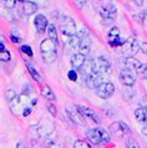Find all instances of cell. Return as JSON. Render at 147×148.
Wrapping results in <instances>:
<instances>
[{
	"mask_svg": "<svg viewBox=\"0 0 147 148\" xmlns=\"http://www.w3.org/2000/svg\"><path fill=\"white\" fill-rule=\"evenodd\" d=\"M9 103H10L11 112L16 114V116H19V114H23L25 108L32 106V98L30 97V95L21 93L20 96H16L13 101H10Z\"/></svg>",
	"mask_w": 147,
	"mask_h": 148,
	"instance_id": "6da1fadb",
	"label": "cell"
},
{
	"mask_svg": "<svg viewBox=\"0 0 147 148\" xmlns=\"http://www.w3.org/2000/svg\"><path fill=\"white\" fill-rule=\"evenodd\" d=\"M86 138L92 145H107L110 142V134L104 128H90L86 132Z\"/></svg>",
	"mask_w": 147,
	"mask_h": 148,
	"instance_id": "7a4b0ae2",
	"label": "cell"
},
{
	"mask_svg": "<svg viewBox=\"0 0 147 148\" xmlns=\"http://www.w3.org/2000/svg\"><path fill=\"white\" fill-rule=\"evenodd\" d=\"M92 67H93V72L96 73H101V75H106L111 71V64L107 57L105 56H97L92 60Z\"/></svg>",
	"mask_w": 147,
	"mask_h": 148,
	"instance_id": "3957f363",
	"label": "cell"
},
{
	"mask_svg": "<svg viewBox=\"0 0 147 148\" xmlns=\"http://www.w3.org/2000/svg\"><path fill=\"white\" fill-rule=\"evenodd\" d=\"M60 25H61V31L65 36L70 38V36L76 35V23L67 15H64L61 18V21H60Z\"/></svg>",
	"mask_w": 147,
	"mask_h": 148,
	"instance_id": "277c9868",
	"label": "cell"
},
{
	"mask_svg": "<svg viewBox=\"0 0 147 148\" xmlns=\"http://www.w3.org/2000/svg\"><path fill=\"white\" fill-rule=\"evenodd\" d=\"M32 130H35V132H36V134H38L39 137H47L49 134H51L52 132H54L55 126H54V123H52L51 121L43 120L40 123H38V125H36Z\"/></svg>",
	"mask_w": 147,
	"mask_h": 148,
	"instance_id": "5b68a950",
	"label": "cell"
},
{
	"mask_svg": "<svg viewBox=\"0 0 147 148\" xmlns=\"http://www.w3.org/2000/svg\"><path fill=\"white\" fill-rule=\"evenodd\" d=\"M107 42L110 46L112 47H117V46H124L126 40L121 39L120 36V29L117 26H112L110 29L109 34H107Z\"/></svg>",
	"mask_w": 147,
	"mask_h": 148,
	"instance_id": "8992f818",
	"label": "cell"
},
{
	"mask_svg": "<svg viewBox=\"0 0 147 148\" xmlns=\"http://www.w3.org/2000/svg\"><path fill=\"white\" fill-rule=\"evenodd\" d=\"M125 65H126V69L131 70V71H133V72L141 73V75H144V72L146 71V69H147V65L146 64H141L135 56H127L126 57Z\"/></svg>",
	"mask_w": 147,
	"mask_h": 148,
	"instance_id": "52a82bcc",
	"label": "cell"
},
{
	"mask_svg": "<svg viewBox=\"0 0 147 148\" xmlns=\"http://www.w3.org/2000/svg\"><path fill=\"white\" fill-rule=\"evenodd\" d=\"M117 9L113 4H105L104 6L100 8V15L106 23H112L116 19Z\"/></svg>",
	"mask_w": 147,
	"mask_h": 148,
	"instance_id": "ba28073f",
	"label": "cell"
},
{
	"mask_svg": "<svg viewBox=\"0 0 147 148\" xmlns=\"http://www.w3.org/2000/svg\"><path fill=\"white\" fill-rule=\"evenodd\" d=\"M110 132L117 138H122L126 134H131V131H130L128 126L124 122H113L110 126Z\"/></svg>",
	"mask_w": 147,
	"mask_h": 148,
	"instance_id": "9c48e42d",
	"label": "cell"
},
{
	"mask_svg": "<svg viewBox=\"0 0 147 148\" xmlns=\"http://www.w3.org/2000/svg\"><path fill=\"white\" fill-rule=\"evenodd\" d=\"M113 92H115V86H113L112 82H102L99 87L96 88V95L97 97L100 98H104V100H106V98H110L113 95Z\"/></svg>",
	"mask_w": 147,
	"mask_h": 148,
	"instance_id": "30bf717a",
	"label": "cell"
},
{
	"mask_svg": "<svg viewBox=\"0 0 147 148\" xmlns=\"http://www.w3.org/2000/svg\"><path fill=\"white\" fill-rule=\"evenodd\" d=\"M102 82H105V81H104V75H101V73L92 72L85 77V85H86V87H89V88L96 90Z\"/></svg>",
	"mask_w": 147,
	"mask_h": 148,
	"instance_id": "8fae6325",
	"label": "cell"
},
{
	"mask_svg": "<svg viewBox=\"0 0 147 148\" xmlns=\"http://www.w3.org/2000/svg\"><path fill=\"white\" fill-rule=\"evenodd\" d=\"M77 110L81 113V116L84 117L85 121H91L93 123H100V118L96 114L95 111H92L89 107H84V106H77Z\"/></svg>",
	"mask_w": 147,
	"mask_h": 148,
	"instance_id": "7c38bea8",
	"label": "cell"
},
{
	"mask_svg": "<svg viewBox=\"0 0 147 148\" xmlns=\"http://www.w3.org/2000/svg\"><path fill=\"white\" fill-rule=\"evenodd\" d=\"M66 113H67V117L72 121V123L79 125V126H84L85 125V120H84V117L81 116V113L79 112V110H77V106L66 108Z\"/></svg>",
	"mask_w": 147,
	"mask_h": 148,
	"instance_id": "4fadbf2b",
	"label": "cell"
},
{
	"mask_svg": "<svg viewBox=\"0 0 147 148\" xmlns=\"http://www.w3.org/2000/svg\"><path fill=\"white\" fill-rule=\"evenodd\" d=\"M120 81L122 82V85L128 86V87L133 86L135 82H136V77L133 75V71H131L128 69H124L120 72Z\"/></svg>",
	"mask_w": 147,
	"mask_h": 148,
	"instance_id": "5bb4252c",
	"label": "cell"
},
{
	"mask_svg": "<svg viewBox=\"0 0 147 148\" xmlns=\"http://www.w3.org/2000/svg\"><path fill=\"white\" fill-rule=\"evenodd\" d=\"M34 24H35V27H36V31L39 34H44L45 31L47 30L49 27V21H47V18L43 14H39L35 16V20H34Z\"/></svg>",
	"mask_w": 147,
	"mask_h": 148,
	"instance_id": "9a60e30c",
	"label": "cell"
},
{
	"mask_svg": "<svg viewBox=\"0 0 147 148\" xmlns=\"http://www.w3.org/2000/svg\"><path fill=\"white\" fill-rule=\"evenodd\" d=\"M85 61H86V56L82 55V54H75L71 56L70 59V62H71V66L74 67V70H80L82 67V65L85 64Z\"/></svg>",
	"mask_w": 147,
	"mask_h": 148,
	"instance_id": "2e32d148",
	"label": "cell"
},
{
	"mask_svg": "<svg viewBox=\"0 0 147 148\" xmlns=\"http://www.w3.org/2000/svg\"><path fill=\"white\" fill-rule=\"evenodd\" d=\"M91 39L89 38V35L84 36L81 39V42H80V46H79V50H80V54H82L85 56H87L90 54V50H91Z\"/></svg>",
	"mask_w": 147,
	"mask_h": 148,
	"instance_id": "e0dca14e",
	"label": "cell"
},
{
	"mask_svg": "<svg viewBox=\"0 0 147 148\" xmlns=\"http://www.w3.org/2000/svg\"><path fill=\"white\" fill-rule=\"evenodd\" d=\"M56 46H58V44H55L51 39H46V40H43L41 45H40V50H41V54L43 52L56 51Z\"/></svg>",
	"mask_w": 147,
	"mask_h": 148,
	"instance_id": "ac0fdd59",
	"label": "cell"
},
{
	"mask_svg": "<svg viewBox=\"0 0 147 148\" xmlns=\"http://www.w3.org/2000/svg\"><path fill=\"white\" fill-rule=\"evenodd\" d=\"M40 93H41V96L44 98H46L49 101H54L56 98L54 91H52L50 88V86H47V85H41V87H40Z\"/></svg>",
	"mask_w": 147,
	"mask_h": 148,
	"instance_id": "d6986e66",
	"label": "cell"
},
{
	"mask_svg": "<svg viewBox=\"0 0 147 148\" xmlns=\"http://www.w3.org/2000/svg\"><path fill=\"white\" fill-rule=\"evenodd\" d=\"M23 10H24V14H25L26 16L34 15L36 13V10H38V5L32 1H24Z\"/></svg>",
	"mask_w": 147,
	"mask_h": 148,
	"instance_id": "ffe728a7",
	"label": "cell"
},
{
	"mask_svg": "<svg viewBox=\"0 0 147 148\" xmlns=\"http://www.w3.org/2000/svg\"><path fill=\"white\" fill-rule=\"evenodd\" d=\"M135 118L141 123H147V107H145V106L138 107L135 111Z\"/></svg>",
	"mask_w": 147,
	"mask_h": 148,
	"instance_id": "44dd1931",
	"label": "cell"
},
{
	"mask_svg": "<svg viewBox=\"0 0 147 148\" xmlns=\"http://www.w3.org/2000/svg\"><path fill=\"white\" fill-rule=\"evenodd\" d=\"M56 57H58V54L56 51H50V52H43V60L45 64H54L56 61Z\"/></svg>",
	"mask_w": 147,
	"mask_h": 148,
	"instance_id": "7402d4cb",
	"label": "cell"
},
{
	"mask_svg": "<svg viewBox=\"0 0 147 148\" xmlns=\"http://www.w3.org/2000/svg\"><path fill=\"white\" fill-rule=\"evenodd\" d=\"M80 71L81 73L86 77L87 75H90V73H92L93 72V67H92V61H90V60H86L85 61V64L82 65V67L80 69Z\"/></svg>",
	"mask_w": 147,
	"mask_h": 148,
	"instance_id": "603a6c76",
	"label": "cell"
},
{
	"mask_svg": "<svg viewBox=\"0 0 147 148\" xmlns=\"http://www.w3.org/2000/svg\"><path fill=\"white\" fill-rule=\"evenodd\" d=\"M47 34H49V39H51L55 44L59 42V40H58V31H56V26L54 25V24H50V25H49Z\"/></svg>",
	"mask_w": 147,
	"mask_h": 148,
	"instance_id": "cb8c5ba5",
	"label": "cell"
},
{
	"mask_svg": "<svg viewBox=\"0 0 147 148\" xmlns=\"http://www.w3.org/2000/svg\"><path fill=\"white\" fill-rule=\"evenodd\" d=\"M26 69H27V71H29V73L31 75V77H32V79H34L35 81H38V82L41 81V77H40L39 72H38V70H36L34 66H32L31 64L26 62Z\"/></svg>",
	"mask_w": 147,
	"mask_h": 148,
	"instance_id": "d4e9b609",
	"label": "cell"
},
{
	"mask_svg": "<svg viewBox=\"0 0 147 148\" xmlns=\"http://www.w3.org/2000/svg\"><path fill=\"white\" fill-rule=\"evenodd\" d=\"M80 42H81V38H80V36L77 35V34L69 38V44H70V46L74 47V49L79 47V46H80Z\"/></svg>",
	"mask_w": 147,
	"mask_h": 148,
	"instance_id": "484cf974",
	"label": "cell"
},
{
	"mask_svg": "<svg viewBox=\"0 0 147 148\" xmlns=\"http://www.w3.org/2000/svg\"><path fill=\"white\" fill-rule=\"evenodd\" d=\"M74 148H92L91 145H89L86 141H82V139H77V141L74 143Z\"/></svg>",
	"mask_w": 147,
	"mask_h": 148,
	"instance_id": "4316f807",
	"label": "cell"
},
{
	"mask_svg": "<svg viewBox=\"0 0 147 148\" xmlns=\"http://www.w3.org/2000/svg\"><path fill=\"white\" fill-rule=\"evenodd\" d=\"M135 40H136V38L135 36H130V38L126 40V42H125V45L122 46V49H124V51H126V50H131V46H132V44L135 42Z\"/></svg>",
	"mask_w": 147,
	"mask_h": 148,
	"instance_id": "83f0119b",
	"label": "cell"
},
{
	"mask_svg": "<svg viewBox=\"0 0 147 148\" xmlns=\"http://www.w3.org/2000/svg\"><path fill=\"white\" fill-rule=\"evenodd\" d=\"M10 57H11L10 51H8V50H5V51H0V60H1L3 62H8V61L10 60Z\"/></svg>",
	"mask_w": 147,
	"mask_h": 148,
	"instance_id": "f1b7e54d",
	"label": "cell"
},
{
	"mask_svg": "<svg viewBox=\"0 0 147 148\" xmlns=\"http://www.w3.org/2000/svg\"><path fill=\"white\" fill-rule=\"evenodd\" d=\"M126 147L127 148H140L138 143L135 141L133 138H127L126 139Z\"/></svg>",
	"mask_w": 147,
	"mask_h": 148,
	"instance_id": "f546056e",
	"label": "cell"
},
{
	"mask_svg": "<svg viewBox=\"0 0 147 148\" xmlns=\"http://www.w3.org/2000/svg\"><path fill=\"white\" fill-rule=\"evenodd\" d=\"M138 20L142 23V25H146L147 26V11L144 10L138 14Z\"/></svg>",
	"mask_w": 147,
	"mask_h": 148,
	"instance_id": "4dcf8cb0",
	"label": "cell"
},
{
	"mask_svg": "<svg viewBox=\"0 0 147 148\" xmlns=\"http://www.w3.org/2000/svg\"><path fill=\"white\" fill-rule=\"evenodd\" d=\"M140 50H141V44L138 42L137 40H135V42L132 44V46H131V52L135 55V54H137Z\"/></svg>",
	"mask_w": 147,
	"mask_h": 148,
	"instance_id": "1f68e13d",
	"label": "cell"
},
{
	"mask_svg": "<svg viewBox=\"0 0 147 148\" xmlns=\"http://www.w3.org/2000/svg\"><path fill=\"white\" fill-rule=\"evenodd\" d=\"M5 97H6V100L8 101H13L14 98L16 97V92L14 91V90H8V91L5 92Z\"/></svg>",
	"mask_w": 147,
	"mask_h": 148,
	"instance_id": "d6a6232c",
	"label": "cell"
},
{
	"mask_svg": "<svg viewBox=\"0 0 147 148\" xmlns=\"http://www.w3.org/2000/svg\"><path fill=\"white\" fill-rule=\"evenodd\" d=\"M21 51H23L25 55L29 56V57L32 56V50H31V47L29 46V45H23V46H21Z\"/></svg>",
	"mask_w": 147,
	"mask_h": 148,
	"instance_id": "836d02e7",
	"label": "cell"
},
{
	"mask_svg": "<svg viewBox=\"0 0 147 148\" xmlns=\"http://www.w3.org/2000/svg\"><path fill=\"white\" fill-rule=\"evenodd\" d=\"M67 77H69V80H71V81H76L77 80V72H76V70H70V71L67 72Z\"/></svg>",
	"mask_w": 147,
	"mask_h": 148,
	"instance_id": "e575fe53",
	"label": "cell"
},
{
	"mask_svg": "<svg viewBox=\"0 0 147 148\" xmlns=\"http://www.w3.org/2000/svg\"><path fill=\"white\" fill-rule=\"evenodd\" d=\"M15 3H16V0H4L3 5L6 6V8H9V9H13V8L15 6Z\"/></svg>",
	"mask_w": 147,
	"mask_h": 148,
	"instance_id": "d590c367",
	"label": "cell"
},
{
	"mask_svg": "<svg viewBox=\"0 0 147 148\" xmlns=\"http://www.w3.org/2000/svg\"><path fill=\"white\" fill-rule=\"evenodd\" d=\"M75 4L77 5L79 9H82V8L86 5V0H75Z\"/></svg>",
	"mask_w": 147,
	"mask_h": 148,
	"instance_id": "8d00e7d4",
	"label": "cell"
},
{
	"mask_svg": "<svg viewBox=\"0 0 147 148\" xmlns=\"http://www.w3.org/2000/svg\"><path fill=\"white\" fill-rule=\"evenodd\" d=\"M47 110H49V112H50V113L52 114V116H56V113H58V111H56L55 105H49Z\"/></svg>",
	"mask_w": 147,
	"mask_h": 148,
	"instance_id": "74e56055",
	"label": "cell"
},
{
	"mask_svg": "<svg viewBox=\"0 0 147 148\" xmlns=\"http://www.w3.org/2000/svg\"><path fill=\"white\" fill-rule=\"evenodd\" d=\"M10 39H11V41H13V42H15V44L21 42V39H20L19 36H15L14 34H13V35H10Z\"/></svg>",
	"mask_w": 147,
	"mask_h": 148,
	"instance_id": "f35d334b",
	"label": "cell"
},
{
	"mask_svg": "<svg viewBox=\"0 0 147 148\" xmlns=\"http://www.w3.org/2000/svg\"><path fill=\"white\" fill-rule=\"evenodd\" d=\"M141 51L144 52L145 55H147V42H142L141 44Z\"/></svg>",
	"mask_w": 147,
	"mask_h": 148,
	"instance_id": "ab89813d",
	"label": "cell"
},
{
	"mask_svg": "<svg viewBox=\"0 0 147 148\" xmlns=\"http://www.w3.org/2000/svg\"><path fill=\"white\" fill-rule=\"evenodd\" d=\"M31 113V107H27V108H25L24 110V112H23V116L24 117H27L29 114Z\"/></svg>",
	"mask_w": 147,
	"mask_h": 148,
	"instance_id": "60d3db41",
	"label": "cell"
},
{
	"mask_svg": "<svg viewBox=\"0 0 147 148\" xmlns=\"http://www.w3.org/2000/svg\"><path fill=\"white\" fill-rule=\"evenodd\" d=\"M132 1L136 4L137 6H142V5H144V0H132Z\"/></svg>",
	"mask_w": 147,
	"mask_h": 148,
	"instance_id": "b9f144b4",
	"label": "cell"
},
{
	"mask_svg": "<svg viewBox=\"0 0 147 148\" xmlns=\"http://www.w3.org/2000/svg\"><path fill=\"white\" fill-rule=\"evenodd\" d=\"M142 103H144L145 107H147V95H146V96H145L144 98H142Z\"/></svg>",
	"mask_w": 147,
	"mask_h": 148,
	"instance_id": "7bdbcfd3",
	"label": "cell"
},
{
	"mask_svg": "<svg viewBox=\"0 0 147 148\" xmlns=\"http://www.w3.org/2000/svg\"><path fill=\"white\" fill-rule=\"evenodd\" d=\"M142 133H144L146 137H147V126H145V127H142Z\"/></svg>",
	"mask_w": 147,
	"mask_h": 148,
	"instance_id": "ee69618b",
	"label": "cell"
},
{
	"mask_svg": "<svg viewBox=\"0 0 147 148\" xmlns=\"http://www.w3.org/2000/svg\"><path fill=\"white\" fill-rule=\"evenodd\" d=\"M16 148H27L24 143H18V146H16Z\"/></svg>",
	"mask_w": 147,
	"mask_h": 148,
	"instance_id": "f6af8a7d",
	"label": "cell"
},
{
	"mask_svg": "<svg viewBox=\"0 0 147 148\" xmlns=\"http://www.w3.org/2000/svg\"><path fill=\"white\" fill-rule=\"evenodd\" d=\"M100 1H102V3H105V4H109L111 0H100Z\"/></svg>",
	"mask_w": 147,
	"mask_h": 148,
	"instance_id": "bcb514c9",
	"label": "cell"
},
{
	"mask_svg": "<svg viewBox=\"0 0 147 148\" xmlns=\"http://www.w3.org/2000/svg\"><path fill=\"white\" fill-rule=\"evenodd\" d=\"M144 76H145V77H146V79H147V69H146V71L144 72Z\"/></svg>",
	"mask_w": 147,
	"mask_h": 148,
	"instance_id": "7dc6e473",
	"label": "cell"
},
{
	"mask_svg": "<svg viewBox=\"0 0 147 148\" xmlns=\"http://www.w3.org/2000/svg\"><path fill=\"white\" fill-rule=\"evenodd\" d=\"M19 1H24V0H19Z\"/></svg>",
	"mask_w": 147,
	"mask_h": 148,
	"instance_id": "c3c4849f",
	"label": "cell"
}]
</instances>
